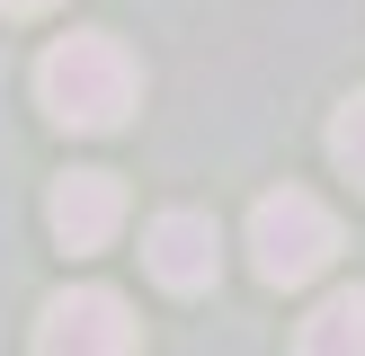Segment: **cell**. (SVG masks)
<instances>
[{
    "label": "cell",
    "mask_w": 365,
    "mask_h": 356,
    "mask_svg": "<svg viewBox=\"0 0 365 356\" xmlns=\"http://www.w3.org/2000/svg\"><path fill=\"white\" fill-rule=\"evenodd\" d=\"M143 258H152V276L170 294H205L214 267H223V231H214V214H160L143 231Z\"/></svg>",
    "instance_id": "5b68a950"
},
{
    "label": "cell",
    "mask_w": 365,
    "mask_h": 356,
    "mask_svg": "<svg viewBox=\"0 0 365 356\" xmlns=\"http://www.w3.org/2000/svg\"><path fill=\"white\" fill-rule=\"evenodd\" d=\"M36 107H45L63 134H116L143 107V63L116 36H98V27L63 36V45H45V63H36Z\"/></svg>",
    "instance_id": "6da1fadb"
},
{
    "label": "cell",
    "mask_w": 365,
    "mask_h": 356,
    "mask_svg": "<svg viewBox=\"0 0 365 356\" xmlns=\"http://www.w3.org/2000/svg\"><path fill=\"white\" fill-rule=\"evenodd\" d=\"M45 223H53L63 249H107L116 223H125V178L116 169H63L53 196H45Z\"/></svg>",
    "instance_id": "277c9868"
},
{
    "label": "cell",
    "mask_w": 365,
    "mask_h": 356,
    "mask_svg": "<svg viewBox=\"0 0 365 356\" xmlns=\"http://www.w3.org/2000/svg\"><path fill=\"white\" fill-rule=\"evenodd\" d=\"M330 258H339V214L321 205L312 187L259 196V214H250V267H259L267 285H312Z\"/></svg>",
    "instance_id": "7a4b0ae2"
},
{
    "label": "cell",
    "mask_w": 365,
    "mask_h": 356,
    "mask_svg": "<svg viewBox=\"0 0 365 356\" xmlns=\"http://www.w3.org/2000/svg\"><path fill=\"white\" fill-rule=\"evenodd\" d=\"M294 356H365V285H339L312 303V320L294 330Z\"/></svg>",
    "instance_id": "8992f818"
},
{
    "label": "cell",
    "mask_w": 365,
    "mask_h": 356,
    "mask_svg": "<svg viewBox=\"0 0 365 356\" xmlns=\"http://www.w3.org/2000/svg\"><path fill=\"white\" fill-rule=\"evenodd\" d=\"M330 160H339V169H348L356 187H365V89H356V98L330 116Z\"/></svg>",
    "instance_id": "52a82bcc"
},
{
    "label": "cell",
    "mask_w": 365,
    "mask_h": 356,
    "mask_svg": "<svg viewBox=\"0 0 365 356\" xmlns=\"http://www.w3.org/2000/svg\"><path fill=\"white\" fill-rule=\"evenodd\" d=\"M36 356H143V330L125 312V294L81 285V294H53L36 320Z\"/></svg>",
    "instance_id": "3957f363"
},
{
    "label": "cell",
    "mask_w": 365,
    "mask_h": 356,
    "mask_svg": "<svg viewBox=\"0 0 365 356\" xmlns=\"http://www.w3.org/2000/svg\"><path fill=\"white\" fill-rule=\"evenodd\" d=\"M36 9H53V0H0V18H36Z\"/></svg>",
    "instance_id": "ba28073f"
}]
</instances>
